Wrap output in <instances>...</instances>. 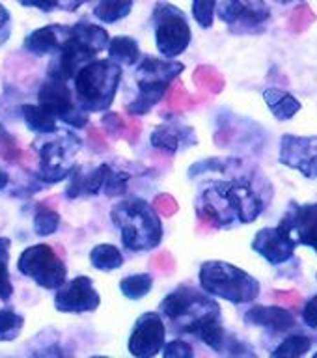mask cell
Segmentation results:
<instances>
[{
    "label": "cell",
    "mask_w": 317,
    "mask_h": 358,
    "mask_svg": "<svg viewBox=\"0 0 317 358\" xmlns=\"http://www.w3.org/2000/svg\"><path fill=\"white\" fill-rule=\"evenodd\" d=\"M265 209L262 196L252 189L248 181L228 179L213 181L202 189L196 198V211L215 226L254 222Z\"/></svg>",
    "instance_id": "6da1fadb"
},
{
    "label": "cell",
    "mask_w": 317,
    "mask_h": 358,
    "mask_svg": "<svg viewBox=\"0 0 317 358\" xmlns=\"http://www.w3.org/2000/svg\"><path fill=\"white\" fill-rule=\"evenodd\" d=\"M111 218L122 245L131 252H150L161 245L164 228L155 207L144 198H125L112 207Z\"/></svg>",
    "instance_id": "7a4b0ae2"
},
{
    "label": "cell",
    "mask_w": 317,
    "mask_h": 358,
    "mask_svg": "<svg viewBox=\"0 0 317 358\" xmlns=\"http://www.w3.org/2000/svg\"><path fill=\"white\" fill-rule=\"evenodd\" d=\"M122 66L112 60H92L84 64L73 78V97L90 114L105 112L116 99L122 83Z\"/></svg>",
    "instance_id": "3957f363"
},
{
    "label": "cell",
    "mask_w": 317,
    "mask_h": 358,
    "mask_svg": "<svg viewBox=\"0 0 317 358\" xmlns=\"http://www.w3.org/2000/svg\"><path fill=\"white\" fill-rule=\"evenodd\" d=\"M198 284L202 291L215 299H223L232 304H248L262 293V285L245 268L234 263L209 259L200 265Z\"/></svg>",
    "instance_id": "277c9868"
},
{
    "label": "cell",
    "mask_w": 317,
    "mask_h": 358,
    "mask_svg": "<svg viewBox=\"0 0 317 358\" xmlns=\"http://www.w3.org/2000/svg\"><path fill=\"white\" fill-rule=\"evenodd\" d=\"M159 313L181 332L195 334L207 321L220 319V306L204 291L189 284H181L162 299Z\"/></svg>",
    "instance_id": "5b68a950"
},
{
    "label": "cell",
    "mask_w": 317,
    "mask_h": 358,
    "mask_svg": "<svg viewBox=\"0 0 317 358\" xmlns=\"http://www.w3.org/2000/svg\"><path fill=\"white\" fill-rule=\"evenodd\" d=\"M151 24H153L157 52L162 58H178L189 49L192 41V30L181 8L170 2H159L153 8Z\"/></svg>",
    "instance_id": "8992f818"
},
{
    "label": "cell",
    "mask_w": 317,
    "mask_h": 358,
    "mask_svg": "<svg viewBox=\"0 0 317 358\" xmlns=\"http://www.w3.org/2000/svg\"><path fill=\"white\" fill-rule=\"evenodd\" d=\"M17 271L41 289L55 291L67 280V267L55 248L47 243H36L21 252Z\"/></svg>",
    "instance_id": "52a82bcc"
},
{
    "label": "cell",
    "mask_w": 317,
    "mask_h": 358,
    "mask_svg": "<svg viewBox=\"0 0 317 358\" xmlns=\"http://www.w3.org/2000/svg\"><path fill=\"white\" fill-rule=\"evenodd\" d=\"M43 144L38 145L39 153V178L45 183H58L67 176H71L75 170L73 157L80 150V138L71 133H56L43 134Z\"/></svg>",
    "instance_id": "ba28073f"
},
{
    "label": "cell",
    "mask_w": 317,
    "mask_h": 358,
    "mask_svg": "<svg viewBox=\"0 0 317 358\" xmlns=\"http://www.w3.org/2000/svg\"><path fill=\"white\" fill-rule=\"evenodd\" d=\"M38 103L52 114L58 122H64L75 129L86 127L88 112L83 110L73 97L66 80L47 77L39 86Z\"/></svg>",
    "instance_id": "9c48e42d"
},
{
    "label": "cell",
    "mask_w": 317,
    "mask_h": 358,
    "mask_svg": "<svg viewBox=\"0 0 317 358\" xmlns=\"http://www.w3.org/2000/svg\"><path fill=\"white\" fill-rule=\"evenodd\" d=\"M217 15L232 34H251L265 27L271 10L265 0H220Z\"/></svg>",
    "instance_id": "30bf717a"
},
{
    "label": "cell",
    "mask_w": 317,
    "mask_h": 358,
    "mask_svg": "<svg viewBox=\"0 0 317 358\" xmlns=\"http://www.w3.org/2000/svg\"><path fill=\"white\" fill-rule=\"evenodd\" d=\"M167 341V324L161 313L144 312L133 324L127 349L136 358H151L162 351Z\"/></svg>",
    "instance_id": "8fae6325"
},
{
    "label": "cell",
    "mask_w": 317,
    "mask_h": 358,
    "mask_svg": "<svg viewBox=\"0 0 317 358\" xmlns=\"http://www.w3.org/2000/svg\"><path fill=\"white\" fill-rule=\"evenodd\" d=\"M55 308L60 313L95 312L101 304L99 291L90 276H75L55 289Z\"/></svg>",
    "instance_id": "7c38bea8"
},
{
    "label": "cell",
    "mask_w": 317,
    "mask_h": 358,
    "mask_svg": "<svg viewBox=\"0 0 317 358\" xmlns=\"http://www.w3.org/2000/svg\"><path fill=\"white\" fill-rule=\"evenodd\" d=\"M251 248L256 252L258 256L274 267H279L282 263L290 262L293 254H295L297 241L290 229L284 228L282 224L279 226H265V228L258 229L254 239L251 243Z\"/></svg>",
    "instance_id": "4fadbf2b"
},
{
    "label": "cell",
    "mask_w": 317,
    "mask_h": 358,
    "mask_svg": "<svg viewBox=\"0 0 317 358\" xmlns=\"http://www.w3.org/2000/svg\"><path fill=\"white\" fill-rule=\"evenodd\" d=\"M279 161L295 168L308 179H317V136L284 134L280 140Z\"/></svg>",
    "instance_id": "5bb4252c"
},
{
    "label": "cell",
    "mask_w": 317,
    "mask_h": 358,
    "mask_svg": "<svg viewBox=\"0 0 317 358\" xmlns=\"http://www.w3.org/2000/svg\"><path fill=\"white\" fill-rule=\"evenodd\" d=\"M97 56L92 47L83 43L80 39L75 38L73 34H69V38L66 39V43L62 45V49L55 55V60L50 62L47 77L60 78V80H71L75 78L77 71L84 64H88Z\"/></svg>",
    "instance_id": "9a60e30c"
},
{
    "label": "cell",
    "mask_w": 317,
    "mask_h": 358,
    "mask_svg": "<svg viewBox=\"0 0 317 358\" xmlns=\"http://www.w3.org/2000/svg\"><path fill=\"white\" fill-rule=\"evenodd\" d=\"M279 224L288 228L293 234L297 243L310 246L317 254V203H291Z\"/></svg>",
    "instance_id": "2e32d148"
},
{
    "label": "cell",
    "mask_w": 317,
    "mask_h": 358,
    "mask_svg": "<svg viewBox=\"0 0 317 358\" xmlns=\"http://www.w3.org/2000/svg\"><path fill=\"white\" fill-rule=\"evenodd\" d=\"M69 34H71V27H66V24H49V27L36 28L24 38L22 47L34 56L56 55L62 49V45L66 43Z\"/></svg>",
    "instance_id": "e0dca14e"
},
{
    "label": "cell",
    "mask_w": 317,
    "mask_h": 358,
    "mask_svg": "<svg viewBox=\"0 0 317 358\" xmlns=\"http://www.w3.org/2000/svg\"><path fill=\"white\" fill-rule=\"evenodd\" d=\"M243 321L252 327H262L274 334L279 332H288L297 324L295 315L282 306H252L248 308L243 315Z\"/></svg>",
    "instance_id": "ac0fdd59"
},
{
    "label": "cell",
    "mask_w": 317,
    "mask_h": 358,
    "mask_svg": "<svg viewBox=\"0 0 317 358\" xmlns=\"http://www.w3.org/2000/svg\"><path fill=\"white\" fill-rule=\"evenodd\" d=\"M108 172H111V166L106 162L90 170L75 168L66 187V196L69 200H77L80 196H97L105 187Z\"/></svg>",
    "instance_id": "d6986e66"
},
{
    "label": "cell",
    "mask_w": 317,
    "mask_h": 358,
    "mask_svg": "<svg viewBox=\"0 0 317 358\" xmlns=\"http://www.w3.org/2000/svg\"><path fill=\"white\" fill-rule=\"evenodd\" d=\"M151 145L159 151H164L168 155L178 153L183 148L196 144L195 131L189 125H181V123H162L155 127L150 134Z\"/></svg>",
    "instance_id": "ffe728a7"
},
{
    "label": "cell",
    "mask_w": 317,
    "mask_h": 358,
    "mask_svg": "<svg viewBox=\"0 0 317 358\" xmlns=\"http://www.w3.org/2000/svg\"><path fill=\"white\" fill-rule=\"evenodd\" d=\"M185 71L183 62L159 56H144L136 64V80H153V83H172Z\"/></svg>",
    "instance_id": "44dd1931"
},
{
    "label": "cell",
    "mask_w": 317,
    "mask_h": 358,
    "mask_svg": "<svg viewBox=\"0 0 317 358\" xmlns=\"http://www.w3.org/2000/svg\"><path fill=\"white\" fill-rule=\"evenodd\" d=\"M262 97L265 101V105H267L269 112L279 122H290L302 108L301 101L297 99L295 95L288 92V90L265 88L262 92Z\"/></svg>",
    "instance_id": "7402d4cb"
},
{
    "label": "cell",
    "mask_w": 317,
    "mask_h": 358,
    "mask_svg": "<svg viewBox=\"0 0 317 358\" xmlns=\"http://www.w3.org/2000/svg\"><path fill=\"white\" fill-rule=\"evenodd\" d=\"M139 94L127 105V112L131 116H144L155 108L159 101L167 95L168 83H153V80H136Z\"/></svg>",
    "instance_id": "603a6c76"
},
{
    "label": "cell",
    "mask_w": 317,
    "mask_h": 358,
    "mask_svg": "<svg viewBox=\"0 0 317 358\" xmlns=\"http://www.w3.org/2000/svg\"><path fill=\"white\" fill-rule=\"evenodd\" d=\"M21 116L22 122L27 125V129L30 133L36 134H50L56 133V131H60L58 127V120H56L52 114H50L47 108L39 105H32V103H24L21 105Z\"/></svg>",
    "instance_id": "cb8c5ba5"
},
{
    "label": "cell",
    "mask_w": 317,
    "mask_h": 358,
    "mask_svg": "<svg viewBox=\"0 0 317 358\" xmlns=\"http://www.w3.org/2000/svg\"><path fill=\"white\" fill-rule=\"evenodd\" d=\"M106 55H108V60L116 62L118 66L122 67L136 66L142 58L139 41L131 36H116V38L108 39Z\"/></svg>",
    "instance_id": "d4e9b609"
},
{
    "label": "cell",
    "mask_w": 317,
    "mask_h": 358,
    "mask_svg": "<svg viewBox=\"0 0 317 358\" xmlns=\"http://www.w3.org/2000/svg\"><path fill=\"white\" fill-rule=\"evenodd\" d=\"M90 263H92V267H94L95 271L112 273V271H118V268L123 267L125 257H123L122 250H120L116 245L101 243V245H95L94 248L90 250Z\"/></svg>",
    "instance_id": "484cf974"
},
{
    "label": "cell",
    "mask_w": 317,
    "mask_h": 358,
    "mask_svg": "<svg viewBox=\"0 0 317 358\" xmlns=\"http://www.w3.org/2000/svg\"><path fill=\"white\" fill-rule=\"evenodd\" d=\"M134 0H99L94 8V15L103 24L123 21L133 11Z\"/></svg>",
    "instance_id": "4316f807"
},
{
    "label": "cell",
    "mask_w": 317,
    "mask_h": 358,
    "mask_svg": "<svg viewBox=\"0 0 317 358\" xmlns=\"http://www.w3.org/2000/svg\"><path fill=\"white\" fill-rule=\"evenodd\" d=\"M71 34L75 38H78L83 43H86L88 47L95 50V52H101V50L106 49L108 45V32L105 28L99 27V24H94V22L80 21L77 24L71 27Z\"/></svg>",
    "instance_id": "83f0119b"
},
{
    "label": "cell",
    "mask_w": 317,
    "mask_h": 358,
    "mask_svg": "<svg viewBox=\"0 0 317 358\" xmlns=\"http://www.w3.org/2000/svg\"><path fill=\"white\" fill-rule=\"evenodd\" d=\"M153 289V276L150 273H134L120 280V291L129 301H142Z\"/></svg>",
    "instance_id": "f1b7e54d"
},
{
    "label": "cell",
    "mask_w": 317,
    "mask_h": 358,
    "mask_svg": "<svg viewBox=\"0 0 317 358\" xmlns=\"http://www.w3.org/2000/svg\"><path fill=\"white\" fill-rule=\"evenodd\" d=\"M314 340L304 334H291L280 341V345L271 352L273 358H299L310 352Z\"/></svg>",
    "instance_id": "f546056e"
},
{
    "label": "cell",
    "mask_w": 317,
    "mask_h": 358,
    "mask_svg": "<svg viewBox=\"0 0 317 358\" xmlns=\"http://www.w3.org/2000/svg\"><path fill=\"white\" fill-rule=\"evenodd\" d=\"M195 336L196 338H200V340L215 352H224V345H226L228 332H226L223 324H220V319H211V321L204 323L200 329L196 330Z\"/></svg>",
    "instance_id": "4dcf8cb0"
},
{
    "label": "cell",
    "mask_w": 317,
    "mask_h": 358,
    "mask_svg": "<svg viewBox=\"0 0 317 358\" xmlns=\"http://www.w3.org/2000/svg\"><path fill=\"white\" fill-rule=\"evenodd\" d=\"M24 317L13 308H0V341L10 343L21 336Z\"/></svg>",
    "instance_id": "1f68e13d"
},
{
    "label": "cell",
    "mask_w": 317,
    "mask_h": 358,
    "mask_svg": "<svg viewBox=\"0 0 317 358\" xmlns=\"http://www.w3.org/2000/svg\"><path fill=\"white\" fill-rule=\"evenodd\" d=\"M10 239L0 237V301L8 302L13 296V284L10 276Z\"/></svg>",
    "instance_id": "d6a6232c"
},
{
    "label": "cell",
    "mask_w": 317,
    "mask_h": 358,
    "mask_svg": "<svg viewBox=\"0 0 317 358\" xmlns=\"http://www.w3.org/2000/svg\"><path fill=\"white\" fill-rule=\"evenodd\" d=\"M62 217L52 209H39L36 215H34L32 228L34 234L38 237H50L55 235L58 229H60Z\"/></svg>",
    "instance_id": "836d02e7"
},
{
    "label": "cell",
    "mask_w": 317,
    "mask_h": 358,
    "mask_svg": "<svg viewBox=\"0 0 317 358\" xmlns=\"http://www.w3.org/2000/svg\"><path fill=\"white\" fill-rule=\"evenodd\" d=\"M218 0H190V15L204 30L215 24Z\"/></svg>",
    "instance_id": "e575fe53"
},
{
    "label": "cell",
    "mask_w": 317,
    "mask_h": 358,
    "mask_svg": "<svg viewBox=\"0 0 317 358\" xmlns=\"http://www.w3.org/2000/svg\"><path fill=\"white\" fill-rule=\"evenodd\" d=\"M232 159H218V157H213V159H204L200 162H195L192 166L189 168V178H200L202 173L207 172H224L228 168V162Z\"/></svg>",
    "instance_id": "d590c367"
},
{
    "label": "cell",
    "mask_w": 317,
    "mask_h": 358,
    "mask_svg": "<svg viewBox=\"0 0 317 358\" xmlns=\"http://www.w3.org/2000/svg\"><path fill=\"white\" fill-rule=\"evenodd\" d=\"M129 173L125 172H114L111 168V172L106 176V181H105V187H103V192L106 196H122L127 189V183H129Z\"/></svg>",
    "instance_id": "8d00e7d4"
},
{
    "label": "cell",
    "mask_w": 317,
    "mask_h": 358,
    "mask_svg": "<svg viewBox=\"0 0 317 358\" xmlns=\"http://www.w3.org/2000/svg\"><path fill=\"white\" fill-rule=\"evenodd\" d=\"M162 357L164 358H192L195 357V349L190 345L189 341L185 340H172V341H164L162 345Z\"/></svg>",
    "instance_id": "74e56055"
},
{
    "label": "cell",
    "mask_w": 317,
    "mask_h": 358,
    "mask_svg": "<svg viewBox=\"0 0 317 358\" xmlns=\"http://www.w3.org/2000/svg\"><path fill=\"white\" fill-rule=\"evenodd\" d=\"M302 321H304L310 329H317V293L307 302V306L302 310Z\"/></svg>",
    "instance_id": "f35d334b"
},
{
    "label": "cell",
    "mask_w": 317,
    "mask_h": 358,
    "mask_svg": "<svg viewBox=\"0 0 317 358\" xmlns=\"http://www.w3.org/2000/svg\"><path fill=\"white\" fill-rule=\"evenodd\" d=\"M17 2L24 8H36L43 13H50L58 8V0H17Z\"/></svg>",
    "instance_id": "ab89813d"
},
{
    "label": "cell",
    "mask_w": 317,
    "mask_h": 358,
    "mask_svg": "<svg viewBox=\"0 0 317 358\" xmlns=\"http://www.w3.org/2000/svg\"><path fill=\"white\" fill-rule=\"evenodd\" d=\"M10 11L4 4H0V43H4L8 36H10Z\"/></svg>",
    "instance_id": "60d3db41"
},
{
    "label": "cell",
    "mask_w": 317,
    "mask_h": 358,
    "mask_svg": "<svg viewBox=\"0 0 317 358\" xmlns=\"http://www.w3.org/2000/svg\"><path fill=\"white\" fill-rule=\"evenodd\" d=\"M8 181H10V178H8V173H6L4 170H0V190L8 187Z\"/></svg>",
    "instance_id": "b9f144b4"
},
{
    "label": "cell",
    "mask_w": 317,
    "mask_h": 358,
    "mask_svg": "<svg viewBox=\"0 0 317 358\" xmlns=\"http://www.w3.org/2000/svg\"><path fill=\"white\" fill-rule=\"evenodd\" d=\"M274 2H279V4H291V2H295V0H274Z\"/></svg>",
    "instance_id": "7bdbcfd3"
},
{
    "label": "cell",
    "mask_w": 317,
    "mask_h": 358,
    "mask_svg": "<svg viewBox=\"0 0 317 358\" xmlns=\"http://www.w3.org/2000/svg\"><path fill=\"white\" fill-rule=\"evenodd\" d=\"M314 358H317V351H316V352H314Z\"/></svg>",
    "instance_id": "ee69618b"
}]
</instances>
